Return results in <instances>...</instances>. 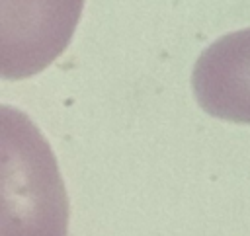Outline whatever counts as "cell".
Listing matches in <instances>:
<instances>
[{
  "label": "cell",
  "mask_w": 250,
  "mask_h": 236,
  "mask_svg": "<svg viewBox=\"0 0 250 236\" xmlns=\"http://www.w3.org/2000/svg\"><path fill=\"white\" fill-rule=\"evenodd\" d=\"M57 158L20 109L0 105V236H68Z\"/></svg>",
  "instance_id": "6da1fadb"
},
{
  "label": "cell",
  "mask_w": 250,
  "mask_h": 236,
  "mask_svg": "<svg viewBox=\"0 0 250 236\" xmlns=\"http://www.w3.org/2000/svg\"><path fill=\"white\" fill-rule=\"evenodd\" d=\"M84 0H0V78L21 80L68 47Z\"/></svg>",
  "instance_id": "7a4b0ae2"
},
{
  "label": "cell",
  "mask_w": 250,
  "mask_h": 236,
  "mask_svg": "<svg viewBox=\"0 0 250 236\" xmlns=\"http://www.w3.org/2000/svg\"><path fill=\"white\" fill-rule=\"evenodd\" d=\"M191 86L209 115L250 123V27L213 41L193 66Z\"/></svg>",
  "instance_id": "3957f363"
}]
</instances>
